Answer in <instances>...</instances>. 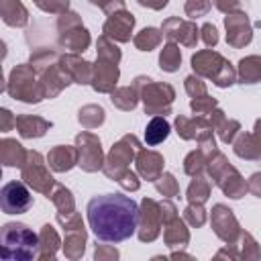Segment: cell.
<instances>
[{
    "label": "cell",
    "mask_w": 261,
    "mask_h": 261,
    "mask_svg": "<svg viewBox=\"0 0 261 261\" xmlns=\"http://www.w3.org/2000/svg\"><path fill=\"white\" fill-rule=\"evenodd\" d=\"M75 147L80 153V161L77 165L84 171H98L104 167V155H102V145L100 139L92 133H80L75 137Z\"/></svg>",
    "instance_id": "10"
},
{
    "label": "cell",
    "mask_w": 261,
    "mask_h": 261,
    "mask_svg": "<svg viewBox=\"0 0 261 261\" xmlns=\"http://www.w3.org/2000/svg\"><path fill=\"white\" fill-rule=\"evenodd\" d=\"M214 2V6L218 8V10H222V12H237L239 8H241V2L243 0H212Z\"/></svg>",
    "instance_id": "51"
},
{
    "label": "cell",
    "mask_w": 261,
    "mask_h": 261,
    "mask_svg": "<svg viewBox=\"0 0 261 261\" xmlns=\"http://www.w3.org/2000/svg\"><path fill=\"white\" fill-rule=\"evenodd\" d=\"M169 122L163 118V116H153L151 120H149V124H147V128H145V143L147 145H159V143H163L165 139H167V135H169Z\"/></svg>",
    "instance_id": "31"
},
{
    "label": "cell",
    "mask_w": 261,
    "mask_h": 261,
    "mask_svg": "<svg viewBox=\"0 0 261 261\" xmlns=\"http://www.w3.org/2000/svg\"><path fill=\"white\" fill-rule=\"evenodd\" d=\"M190 106H192V110H194L196 114H206V112H212V110L216 108V100H214V98H210L208 94H204V96L192 98Z\"/></svg>",
    "instance_id": "42"
},
{
    "label": "cell",
    "mask_w": 261,
    "mask_h": 261,
    "mask_svg": "<svg viewBox=\"0 0 261 261\" xmlns=\"http://www.w3.org/2000/svg\"><path fill=\"white\" fill-rule=\"evenodd\" d=\"M39 234L22 222H6L0 228V257L4 261H31L39 257Z\"/></svg>",
    "instance_id": "2"
},
{
    "label": "cell",
    "mask_w": 261,
    "mask_h": 261,
    "mask_svg": "<svg viewBox=\"0 0 261 261\" xmlns=\"http://www.w3.org/2000/svg\"><path fill=\"white\" fill-rule=\"evenodd\" d=\"M175 128H177V135L186 141L190 139H198V141H204L208 137H212V124L206 122L204 118L196 116V118H188V116H177L175 118Z\"/></svg>",
    "instance_id": "17"
},
{
    "label": "cell",
    "mask_w": 261,
    "mask_h": 261,
    "mask_svg": "<svg viewBox=\"0 0 261 261\" xmlns=\"http://www.w3.org/2000/svg\"><path fill=\"white\" fill-rule=\"evenodd\" d=\"M202 41H204L206 47H214V45L218 43V31H216L214 24L206 22V24L202 27Z\"/></svg>",
    "instance_id": "48"
},
{
    "label": "cell",
    "mask_w": 261,
    "mask_h": 261,
    "mask_svg": "<svg viewBox=\"0 0 261 261\" xmlns=\"http://www.w3.org/2000/svg\"><path fill=\"white\" fill-rule=\"evenodd\" d=\"M59 45L65 47V49H71L75 53L80 51H86L88 45H90V33L80 24V27H73L69 31H63L59 33Z\"/></svg>",
    "instance_id": "24"
},
{
    "label": "cell",
    "mask_w": 261,
    "mask_h": 261,
    "mask_svg": "<svg viewBox=\"0 0 261 261\" xmlns=\"http://www.w3.org/2000/svg\"><path fill=\"white\" fill-rule=\"evenodd\" d=\"M192 67L198 75L212 80L218 88H228L237 80L232 65L220 53L210 51V49H204V51H198L196 55H192Z\"/></svg>",
    "instance_id": "4"
},
{
    "label": "cell",
    "mask_w": 261,
    "mask_h": 261,
    "mask_svg": "<svg viewBox=\"0 0 261 261\" xmlns=\"http://www.w3.org/2000/svg\"><path fill=\"white\" fill-rule=\"evenodd\" d=\"M88 222L96 239L104 243H120L139 228V206L124 194H102L88 202Z\"/></svg>",
    "instance_id": "1"
},
{
    "label": "cell",
    "mask_w": 261,
    "mask_h": 261,
    "mask_svg": "<svg viewBox=\"0 0 261 261\" xmlns=\"http://www.w3.org/2000/svg\"><path fill=\"white\" fill-rule=\"evenodd\" d=\"M247 190H249L251 194H255L257 198H261V173H253V175H251V179H249V184H247Z\"/></svg>",
    "instance_id": "54"
},
{
    "label": "cell",
    "mask_w": 261,
    "mask_h": 261,
    "mask_svg": "<svg viewBox=\"0 0 261 261\" xmlns=\"http://www.w3.org/2000/svg\"><path fill=\"white\" fill-rule=\"evenodd\" d=\"M208 173L214 179V184L228 196V198H241L247 192V184L241 177V173L226 161V157L222 153H214L208 159Z\"/></svg>",
    "instance_id": "5"
},
{
    "label": "cell",
    "mask_w": 261,
    "mask_h": 261,
    "mask_svg": "<svg viewBox=\"0 0 261 261\" xmlns=\"http://www.w3.org/2000/svg\"><path fill=\"white\" fill-rule=\"evenodd\" d=\"M80 24H82L80 16H77L75 12H69V10L61 12V14H59V18H57V31H59V33H63V31H69V29H73V27H80Z\"/></svg>",
    "instance_id": "45"
},
{
    "label": "cell",
    "mask_w": 261,
    "mask_h": 261,
    "mask_svg": "<svg viewBox=\"0 0 261 261\" xmlns=\"http://www.w3.org/2000/svg\"><path fill=\"white\" fill-rule=\"evenodd\" d=\"M133 27H135V16L122 8V10H116L108 16V20L104 22V35L108 39L124 43V41H130Z\"/></svg>",
    "instance_id": "14"
},
{
    "label": "cell",
    "mask_w": 261,
    "mask_h": 261,
    "mask_svg": "<svg viewBox=\"0 0 261 261\" xmlns=\"http://www.w3.org/2000/svg\"><path fill=\"white\" fill-rule=\"evenodd\" d=\"M210 222H212V228L214 232L228 245H232L237 241V237L241 234L239 230V222L232 214L230 208H226L224 204H216L212 208V214H210Z\"/></svg>",
    "instance_id": "13"
},
{
    "label": "cell",
    "mask_w": 261,
    "mask_h": 261,
    "mask_svg": "<svg viewBox=\"0 0 261 261\" xmlns=\"http://www.w3.org/2000/svg\"><path fill=\"white\" fill-rule=\"evenodd\" d=\"M212 6V0H188L186 2V14L192 18L204 16Z\"/></svg>",
    "instance_id": "43"
},
{
    "label": "cell",
    "mask_w": 261,
    "mask_h": 261,
    "mask_svg": "<svg viewBox=\"0 0 261 261\" xmlns=\"http://www.w3.org/2000/svg\"><path fill=\"white\" fill-rule=\"evenodd\" d=\"M12 126H16V116L8 108H2L0 110V130L2 133H8Z\"/></svg>",
    "instance_id": "50"
},
{
    "label": "cell",
    "mask_w": 261,
    "mask_h": 261,
    "mask_svg": "<svg viewBox=\"0 0 261 261\" xmlns=\"http://www.w3.org/2000/svg\"><path fill=\"white\" fill-rule=\"evenodd\" d=\"M139 151V141L135 135H126L122 137L108 153L106 161H104V173L110 177V179H120L124 175V171L128 169V163L133 161L135 153Z\"/></svg>",
    "instance_id": "8"
},
{
    "label": "cell",
    "mask_w": 261,
    "mask_h": 261,
    "mask_svg": "<svg viewBox=\"0 0 261 261\" xmlns=\"http://www.w3.org/2000/svg\"><path fill=\"white\" fill-rule=\"evenodd\" d=\"M90 2L96 4V6H100V8H102L104 12H108V14H112V12L124 8V0H90Z\"/></svg>",
    "instance_id": "49"
},
{
    "label": "cell",
    "mask_w": 261,
    "mask_h": 261,
    "mask_svg": "<svg viewBox=\"0 0 261 261\" xmlns=\"http://www.w3.org/2000/svg\"><path fill=\"white\" fill-rule=\"evenodd\" d=\"M241 241H243V251H241V255L243 257H259L261 253H259V249H257V243L253 241V237L251 234H243L241 237Z\"/></svg>",
    "instance_id": "47"
},
{
    "label": "cell",
    "mask_w": 261,
    "mask_h": 261,
    "mask_svg": "<svg viewBox=\"0 0 261 261\" xmlns=\"http://www.w3.org/2000/svg\"><path fill=\"white\" fill-rule=\"evenodd\" d=\"M49 198H51V202L57 206L59 212H71V210H73V196H71V192H69L67 188L55 186L53 192L49 194Z\"/></svg>",
    "instance_id": "38"
},
{
    "label": "cell",
    "mask_w": 261,
    "mask_h": 261,
    "mask_svg": "<svg viewBox=\"0 0 261 261\" xmlns=\"http://www.w3.org/2000/svg\"><path fill=\"white\" fill-rule=\"evenodd\" d=\"M159 206H161V218H163V224H165V222H169V220H173V218L177 216V214H175L177 210H175V206H173L171 202H167V200H165V202H161Z\"/></svg>",
    "instance_id": "53"
},
{
    "label": "cell",
    "mask_w": 261,
    "mask_h": 261,
    "mask_svg": "<svg viewBox=\"0 0 261 261\" xmlns=\"http://www.w3.org/2000/svg\"><path fill=\"white\" fill-rule=\"evenodd\" d=\"M135 86L139 88V94L143 98L145 104V112L147 114H167L169 106L175 98V92L169 84H155L149 77H137Z\"/></svg>",
    "instance_id": "6"
},
{
    "label": "cell",
    "mask_w": 261,
    "mask_h": 261,
    "mask_svg": "<svg viewBox=\"0 0 261 261\" xmlns=\"http://www.w3.org/2000/svg\"><path fill=\"white\" fill-rule=\"evenodd\" d=\"M14 128L18 130V135L22 139H39L51 128V122L41 118V116L20 114V116H16V126Z\"/></svg>",
    "instance_id": "21"
},
{
    "label": "cell",
    "mask_w": 261,
    "mask_h": 261,
    "mask_svg": "<svg viewBox=\"0 0 261 261\" xmlns=\"http://www.w3.org/2000/svg\"><path fill=\"white\" fill-rule=\"evenodd\" d=\"M86 249V228H71L65 230V241H63V253L69 259H77L84 255Z\"/></svg>",
    "instance_id": "26"
},
{
    "label": "cell",
    "mask_w": 261,
    "mask_h": 261,
    "mask_svg": "<svg viewBox=\"0 0 261 261\" xmlns=\"http://www.w3.org/2000/svg\"><path fill=\"white\" fill-rule=\"evenodd\" d=\"M186 92L192 96V98H198V96H204L206 94V84L196 77V75H188L186 77Z\"/></svg>",
    "instance_id": "46"
},
{
    "label": "cell",
    "mask_w": 261,
    "mask_h": 261,
    "mask_svg": "<svg viewBox=\"0 0 261 261\" xmlns=\"http://www.w3.org/2000/svg\"><path fill=\"white\" fill-rule=\"evenodd\" d=\"M80 122L86 126V128H96L104 122V108L102 106H96V104H88L80 110Z\"/></svg>",
    "instance_id": "36"
},
{
    "label": "cell",
    "mask_w": 261,
    "mask_h": 261,
    "mask_svg": "<svg viewBox=\"0 0 261 261\" xmlns=\"http://www.w3.org/2000/svg\"><path fill=\"white\" fill-rule=\"evenodd\" d=\"M141 6H149V8H153V10H159V8H163L165 4H167V0H137Z\"/></svg>",
    "instance_id": "56"
},
{
    "label": "cell",
    "mask_w": 261,
    "mask_h": 261,
    "mask_svg": "<svg viewBox=\"0 0 261 261\" xmlns=\"http://www.w3.org/2000/svg\"><path fill=\"white\" fill-rule=\"evenodd\" d=\"M212 128H216L218 130V135H220V139L224 141V143H232L234 141V137L239 135V130H241V124L237 122V120H226L224 118V114L220 112V110H212Z\"/></svg>",
    "instance_id": "29"
},
{
    "label": "cell",
    "mask_w": 261,
    "mask_h": 261,
    "mask_svg": "<svg viewBox=\"0 0 261 261\" xmlns=\"http://www.w3.org/2000/svg\"><path fill=\"white\" fill-rule=\"evenodd\" d=\"M163 239L167 243V247H184L188 241H190V232L184 224V220H179L177 216L169 222H165V232H163Z\"/></svg>",
    "instance_id": "27"
},
{
    "label": "cell",
    "mask_w": 261,
    "mask_h": 261,
    "mask_svg": "<svg viewBox=\"0 0 261 261\" xmlns=\"http://www.w3.org/2000/svg\"><path fill=\"white\" fill-rule=\"evenodd\" d=\"M96 47H98V59H106V61H112V63H118L120 61V49L106 35L98 39Z\"/></svg>",
    "instance_id": "39"
},
{
    "label": "cell",
    "mask_w": 261,
    "mask_h": 261,
    "mask_svg": "<svg viewBox=\"0 0 261 261\" xmlns=\"http://www.w3.org/2000/svg\"><path fill=\"white\" fill-rule=\"evenodd\" d=\"M29 151L16 141V139H2L0 141V161L4 167H22L27 161Z\"/></svg>",
    "instance_id": "22"
},
{
    "label": "cell",
    "mask_w": 261,
    "mask_h": 261,
    "mask_svg": "<svg viewBox=\"0 0 261 261\" xmlns=\"http://www.w3.org/2000/svg\"><path fill=\"white\" fill-rule=\"evenodd\" d=\"M210 196V184L202 175H194L190 188H188V200L194 204H204Z\"/></svg>",
    "instance_id": "35"
},
{
    "label": "cell",
    "mask_w": 261,
    "mask_h": 261,
    "mask_svg": "<svg viewBox=\"0 0 261 261\" xmlns=\"http://www.w3.org/2000/svg\"><path fill=\"white\" fill-rule=\"evenodd\" d=\"M239 80L241 84H257L261 80V57L249 55L239 61Z\"/></svg>",
    "instance_id": "30"
},
{
    "label": "cell",
    "mask_w": 261,
    "mask_h": 261,
    "mask_svg": "<svg viewBox=\"0 0 261 261\" xmlns=\"http://www.w3.org/2000/svg\"><path fill=\"white\" fill-rule=\"evenodd\" d=\"M20 171H22V177L20 179L27 186H31L35 192H41V194H45L49 198V194L55 188V179L49 173L47 163H45V159H43V155L39 151H29L27 161L20 167Z\"/></svg>",
    "instance_id": "7"
},
{
    "label": "cell",
    "mask_w": 261,
    "mask_h": 261,
    "mask_svg": "<svg viewBox=\"0 0 261 261\" xmlns=\"http://www.w3.org/2000/svg\"><path fill=\"white\" fill-rule=\"evenodd\" d=\"M57 61H59V55L53 49H45V47L43 49H35L31 53V59H29V63L35 67L37 73H41L43 69H47L49 65H53Z\"/></svg>",
    "instance_id": "34"
},
{
    "label": "cell",
    "mask_w": 261,
    "mask_h": 261,
    "mask_svg": "<svg viewBox=\"0 0 261 261\" xmlns=\"http://www.w3.org/2000/svg\"><path fill=\"white\" fill-rule=\"evenodd\" d=\"M155 188H157V192L163 194V196H175V194L179 192V186H177V181H175V177H173L171 173H161V175L155 179Z\"/></svg>",
    "instance_id": "40"
},
{
    "label": "cell",
    "mask_w": 261,
    "mask_h": 261,
    "mask_svg": "<svg viewBox=\"0 0 261 261\" xmlns=\"http://www.w3.org/2000/svg\"><path fill=\"white\" fill-rule=\"evenodd\" d=\"M77 161H80L77 147H69V145H57L47 155V163L53 171H69L73 165H77Z\"/></svg>",
    "instance_id": "19"
},
{
    "label": "cell",
    "mask_w": 261,
    "mask_h": 261,
    "mask_svg": "<svg viewBox=\"0 0 261 261\" xmlns=\"http://www.w3.org/2000/svg\"><path fill=\"white\" fill-rule=\"evenodd\" d=\"M163 35L169 41H179L186 47H194L198 41V27L190 20H181L177 16H171L163 22Z\"/></svg>",
    "instance_id": "15"
},
{
    "label": "cell",
    "mask_w": 261,
    "mask_h": 261,
    "mask_svg": "<svg viewBox=\"0 0 261 261\" xmlns=\"http://www.w3.org/2000/svg\"><path fill=\"white\" fill-rule=\"evenodd\" d=\"M181 63V53H179V47L171 41L167 43L163 49H161V55H159V67L163 71H175Z\"/></svg>",
    "instance_id": "33"
},
{
    "label": "cell",
    "mask_w": 261,
    "mask_h": 261,
    "mask_svg": "<svg viewBox=\"0 0 261 261\" xmlns=\"http://www.w3.org/2000/svg\"><path fill=\"white\" fill-rule=\"evenodd\" d=\"M116 82H118V63L98 59L92 73V88L96 92H114Z\"/></svg>",
    "instance_id": "16"
},
{
    "label": "cell",
    "mask_w": 261,
    "mask_h": 261,
    "mask_svg": "<svg viewBox=\"0 0 261 261\" xmlns=\"http://www.w3.org/2000/svg\"><path fill=\"white\" fill-rule=\"evenodd\" d=\"M4 92H8L14 100H20L27 104H37L45 98L43 84L37 77V71L31 63H20L12 67V71L8 73Z\"/></svg>",
    "instance_id": "3"
},
{
    "label": "cell",
    "mask_w": 261,
    "mask_h": 261,
    "mask_svg": "<svg viewBox=\"0 0 261 261\" xmlns=\"http://www.w3.org/2000/svg\"><path fill=\"white\" fill-rule=\"evenodd\" d=\"M106 257L116 259V257H118V251H116V249H112V247H104V245L96 247V259H106Z\"/></svg>",
    "instance_id": "55"
},
{
    "label": "cell",
    "mask_w": 261,
    "mask_h": 261,
    "mask_svg": "<svg viewBox=\"0 0 261 261\" xmlns=\"http://www.w3.org/2000/svg\"><path fill=\"white\" fill-rule=\"evenodd\" d=\"M159 43H161V33H159L157 29H153V27L143 29V31L137 33V37H135V45H137V49H141V51H151V49H155Z\"/></svg>",
    "instance_id": "37"
},
{
    "label": "cell",
    "mask_w": 261,
    "mask_h": 261,
    "mask_svg": "<svg viewBox=\"0 0 261 261\" xmlns=\"http://www.w3.org/2000/svg\"><path fill=\"white\" fill-rule=\"evenodd\" d=\"M184 218L192 224V226H202L204 224V220H206V212H204V208H202V204H194V202H190V206L186 208V212H184Z\"/></svg>",
    "instance_id": "41"
},
{
    "label": "cell",
    "mask_w": 261,
    "mask_h": 261,
    "mask_svg": "<svg viewBox=\"0 0 261 261\" xmlns=\"http://www.w3.org/2000/svg\"><path fill=\"white\" fill-rule=\"evenodd\" d=\"M161 206L151 200L145 198L141 202V214H139V239L143 243H151L157 239L159 230H161Z\"/></svg>",
    "instance_id": "11"
},
{
    "label": "cell",
    "mask_w": 261,
    "mask_h": 261,
    "mask_svg": "<svg viewBox=\"0 0 261 261\" xmlns=\"http://www.w3.org/2000/svg\"><path fill=\"white\" fill-rule=\"evenodd\" d=\"M137 171L149 179V181H155L161 173H163V157L155 151H137Z\"/></svg>",
    "instance_id": "20"
},
{
    "label": "cell",
    "mask_w": 261,
    "mask_h": 261,
    "mask_svg": "<svg viewBox=\"0 0 261 261\" xmlns=\"http://www.w3.org/2000/svg\"><path fill=\"white\" fill-rule=\"evenodd\" d=\"M59 63L69 73L71 82H75V84H92V73H94V65L92 63L84 61L77 55H61Z\"/></svg>",
    "instance_id": "18"
},
{
    "label": "cell",
    "mask_w": 261,
    "mask_h": 261,
    "mask_svg": "<svg viewBox=\"0 0 261 261\" xmlns=\"http://www.w3.org/2000/svg\"><path fill=\"white\" fill-rule=\"evenodd\" d=\"M118 184H120L124 190H139V186H141L139 179H137V175H135L133 171H128V169H126L124 175L118 179Z\"/></svg>",
    "instance_id": "52"
},
{
    "label": "cell",
    "mask_w": 261,
    "mask_h": 261,
    "mask_svg": "<svg viewBox=\"0 0 261 261\" xmlns=\"http://www.w3.org/2000/svg\"><path fill=\"white\" fill-rule=\"evenodd\" d=\"M0 16L8 27H24L29 22V10L20 0H0Z\"/></svg>",
    "instance_id": "23"
},
{
    "label": "cell",
    "mask_w": 261,
    "mask_h": 261,
    "mask_svg": "<svg viewBox=\"0 0 261 261\" xmlns=\"http://www.w3.org/2000/svg\"><path fill=\"white\" fill-rule=\"evenodd\" d=\"M39 259H53L57 249H59V234L55 232V228L51 224H45L39 232Z\"/></svg>",
    "instance_id": "28"
},
{
    "label": "cell",
    "mask_w": 261,
    "mask_h": 261,
    "mask_svg": "<svg viewBox=\"0 0 261 261\" xmlns=\"http://www.w3.org/2000/svg\"><path fill=\"white\" fill-rule=\"evenodd\" d=\"M0 206L4 214H24L33 206V196L24 181H8L0 190Z\"/></svg>",
    "instance_id": "9"
},
{
    "label": "cell",
    "mask_w": 261,
    "mask_h": 261,
    "mask_svg": "<svg viewBox=\"0 0 261 261\" xmlns=\"http://www.w3.org/2000/svg\"><path fill=\"white\" fill-rule=\"evenodd\" d=\"M224 27H226V43L234 49H241L245 45L251 43L253 39V29L249 22V16L241 10L237 12H228V16L224 18Z\"/></svg>",
    "instance_id": "12"
},
{
    "label": "cell",
    "mask_w": 261,
    "mask_h": 261,
    "mask_svg": "<svg viewBox=\"0 0 261 261\" xmlns=\"http://www.w3.org/2000/svg\"><path fill=\"white\" fill-rule=\"evenodd\" d=\"M41 10L45 12H53V14H61L67 10L69 0H33Z\"/></svg>",
    "instance_id": "44"
},
{
    "label": "cell",
    "mask_w": 261,
    "mask_h": 261,
    "mask_svg": "<svg viewBox=\"0 0 261 261\" xmlns=\"http://www.w3.org/2000/svg\"><path fill=\"white\" fill-rule=\"evenodd\" d=\"M234 153L243 159H261V139L255 133H239L234 141Z\"/></svg>",
    "instance_id": "25"
},
{
    "label": "cell",
    "mask_w": 261,
    "mask_h": 261,
    "mask_svg": "<svg viewBox=\"0 0 261 261\" xmlns=\"http://www.w3.org/2000/svg\"><path fill=\"white\" fill-rule=\"evenodd\" d=\"M139 88L137 86H126V88H118L112 92V104L118 106L120 110H133L137 106V100H139Z\"/></svg>",
    "instance_id": "32"
}]
</instances>
